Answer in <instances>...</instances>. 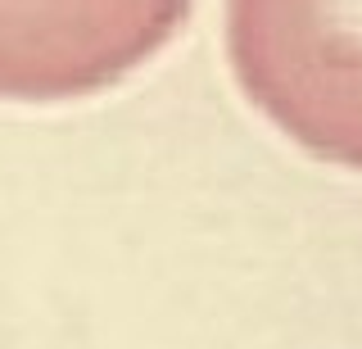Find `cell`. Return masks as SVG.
Instances as JSON below:
<instances>
[{"instance_id": "obj_1", "label": "cell", "mask_w": 362, "mask_h": 349, "mask_svg": "<svg viewBox=\"0 0 362 349\" xmlns=\"http://www.w3.org/2000/svg\"><path fill=\"white\" fill-rule=\"evenodd\" d=\"M186 0H0V100H68L168 41Z\"/></svg>"}]
</instances>
